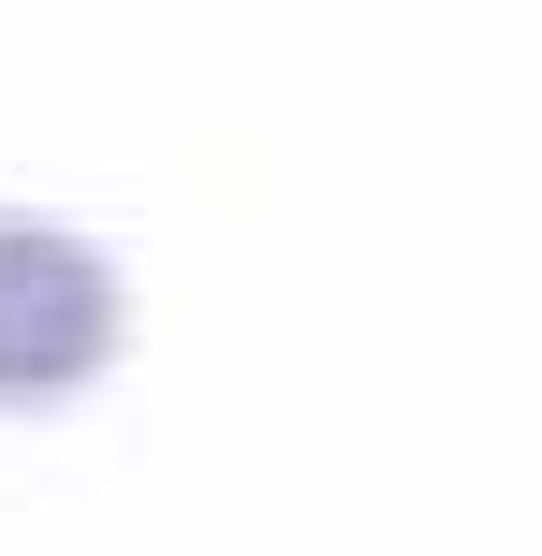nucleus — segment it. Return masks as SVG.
I'll list each match as a JSON object with an SVG mask.
<instances>
[{"label":"nucleus","instance_id":"1","mask_svg":"<svg viewBox=\"0 0 542 556\" xmlns=\"http://www.w3.org/2000/svg\"><path fill=\"white\" fill-rule=\"evenodd\" d=\"M133 352V293L88 235L0 220V410H59Z\"/></svg>","mask_w":542,"mask_h":556}]
</instances>
